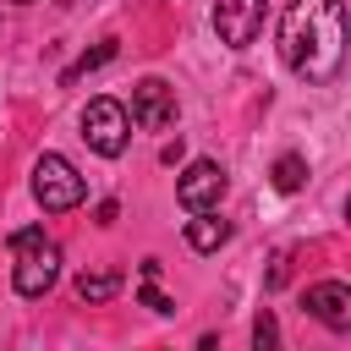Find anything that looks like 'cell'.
Instances as JSON below:
<instances>
[{"label": "cell", "mask_w": 351, "mask_h": 351, "mask_svg": "<svg viewBox=\"0 0 351 351\" xmlns=\"http://www.w3.org/2000/svg\"><path fill=\"white\" fill-rule=\"evenodd\" d=\"M280 60L302 82H329L346 60V5L340 0H291L280 16Z\"/></svg>", "instance_id": "1"}, {"label": "cell", "mask_w": 351, "mask_h": 351, "mask_svg": "<svg viewBox=\"0 0 351 351\" xmlns=\"http://www.w3.org/2000/svg\"><path fill=\"white\" fill-rule=\"evenodd\" d=\"M82 176H77V165L66 159V154H44L38 165H33V197H38V208L44 214H66V208H77L82 203Z\"/></svg>", "instance_id": "2"}, {"label": "cell", "mask_w": 351, "mask_h": 351, "mask_svg": "<svg viewBox=\"0 0 351 351\" xmlns=\"http://www.w3.org/2000/svg\"><path fill=\"white\" fill-rule=\"evenodd\" d=\"M82 137H88L93 154L121 159L126 143H132V115H126V104H115V99H88V110H82Z\"/></svg>", "instance_id": "3"}, {"label": "cell", "mask_w": 351, "mask_h": 351, "mask_svg": "<svg viewBox=\"0 0 351 351\" xmlns=\"http://www.w3.org/2000/svg\"><path fill=\"white\" fill-rule=\"evenodd\" d=\"M60 280V247L55 241H27V247H16V269H11V285H16V296H44L49 285Z\"/></svg>", "instance_id": "4"}, {"label": "cell", "mask_w": 351, "mask_h": 351, "mask_svg": "<svg viewBox=\"0 0 351 351\" xmlns=\"http://www.w3.org/2000/svg\"><path fill=\"white\" fill-rule=\"evenodd\" d=\"M263 27V0H214V33L225 49H247Z\"/></svg>", "instance_id": "5"}, {"label": "cell", "mask_w": 351, "mask_h": 351, "mask_svg": "<svg viewBox=\"0 0 351 351\" xmlns=\"http://www.w3.org/2000/svg\"><path fill=\"white\" fill-rule=\"evenodd\" d=\"M132 121H137L143 132H165V126H176V88L159 82V77H143V82L132 88Z\"/></svg>", "instance_id": "6"}, {"label": "cell", "mask_w": 351, "mask_h": 351, "mask_svg": "<svg viewBox=\"0 0 351 351\" xmlns=\"http://www.w3.org/2000/svg\"><path fill=\"white\" fill-rule=\"evenodd\" d=\"M176 197H181V208H214L225 197V170L214 159H192L176 176Z\"/></svg>", "instance_id": "7"}, {"label": "cell", "mask_w": 351, "mask_h": 351, "mask_svg": "<svg viewBox=\"0 0 351 351\" xmlns=\"http://www.w3.org/2000/svg\"><path fill=\"white\" fill-rule=\"evenodd\" d=\"M307 313H313L324 329L346 335V329H351V285H340V280H318V285L307 291Z\"/></svg>", "instance_id": "8"}, {"label": "cell", "mask_w": 351, "mask_h": 351, "mask_svg": "<svg viewBox=\"0 0 351 351\" xmlns=\"http://www.w3.org/2000/svg\"><path fill=\"white\" fill-rule=\"evenodd\" d=\"M230 241V219H219L214 208H192V219H186V247L192 252H219Z\"/></svg>", "instance_id": "9"}, {"label": "cell", "mask_w": 351, "mask_h": 351, "mask_svg": "<svg viewBox=\"0 0 351 351\" xmlns=\"http://www.w3.org/2000/svg\"><path fill=\"white\" fill-rule=\"evenodd\" d=\"M110 60H115V38H104V44H93L88 55H77V60H71V66L60 71V88H77V82H82L88 71H99V66H110Z\"/></svg>", "instance_id": "10"}, {"label": "cell", "mask_w": 351, "mask_h": 351, "mask_svg": "<svg viewBox=\"0 0 351 351\" xmlns=\"http://www.w3.org/2000/svg\"><path fill=\"white\" fill-rule=\"evenodd\" d=\"M121 291V274H110V269H99V274H77V296L82 302H110Z\"/></svg>", "instance_id": "11"}, {"label": "cell", "mask_w": 351, "mask_h": 351, "mask_svg": "<svg viewBox=\"0 0 351 351\" xmlns=\"http://www.w3.org/2000/svg\"><path fill=\"white\" fill-rule=\"evenodd\" d=\"M307 181V159L302 154H280L274 159V192H296Z\"/></svg>", "instance_id": "12"}, {"label": "cell", "mask_w": 351, "mask_h": 351, "mask_svg": "<svg viewBox=\"0 0 351 351\" xmlns=\"http://www.w3.org/2000/svg\"><path fill=\"white\" fill-rule=\"evenodd\" d=\"M252 346H258V351H274V346H280V324H274V313H258V324H252Z\"/></svg>", "instance_id": "13"}, {"label": "cell", "mask_w": 351, "mask_h": 351, "mask_svg": "<svg viewBox=\"0 0 351 351\" xmlns=\"http://www.w3.org/2000/svg\"><path fill=\"white\" fill-rule=\"evenodd\" d=\"M137 302H143V307H154L159 318H170V313H176V302H170V296H165V291H159L154 280H143V291H137Z\"/></svg>", "instance_id": "14"}, {"label": "cell", "mask_w": 351, "mask_h": 351, "mask_svg": "<svg viewBox=\"0 0 351 351\" xmlns=\"http://www.w3.org/2000/svg\"><path fill=\"white\" fill-rule=\"evenodd\" d=\"M285 274H291V252H274V263H269V291L285 285Z\"/></svg>", "instance_id": "15"}]
</instances>
